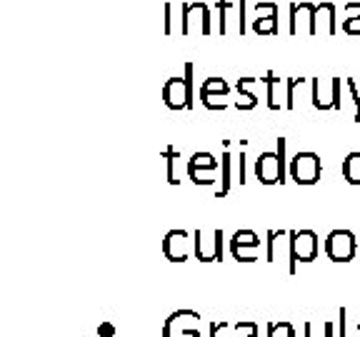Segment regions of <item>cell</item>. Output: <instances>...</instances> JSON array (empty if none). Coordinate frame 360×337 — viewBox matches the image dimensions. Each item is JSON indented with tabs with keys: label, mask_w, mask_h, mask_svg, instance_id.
<instances>
[{
	"label": "cell",
	"mask_w": 360,
	"mask_h": 337,
	"mask_svg": "<svg viewBox=\"0 0 360 337\" xmlns=\"http://www.w3.org/2000/svg\"><path fill=\"white\" fill-rule=\"evenodd\" d=\"M253 33L258 35H278V15H265L253 20Z\"/></svg>",
	"instance_id": "21"
},
{
	"label": "cell",
	"mask_w": 360,
	"mask_h": 337,
	"mask_svg": "<svg viewBox=\"0 0 360 337\" xmlns=\"http://www.w3.org/2000/svg\"><path fill=\"white\" fill-rule=\"evenodd\" d=\"M163 30H165V35H170V3H165V25H163Z\"/></svg>",
	"instance_id": "36"
},
{
	"label": "cell",
	"mask_w": 360,
	"mask_h": 337,
	"mask_svg": "<svg viewBox=\"0 0 360 337\" xmlns=\"http://www.w3.org/2000/svg\"><path fill=\"white\" fill-rule=\"evenodd\" d=\"M238 337H260V330L255 327V330H248V332H238Z\"/></svg>",
	"instance_id": "37"
},
{
	"label": "cell",
	"mask_w": 360,
	"mask_h": 337,
	"mask_svg": "<svg viewBox=\"0 0 360 337\" xmlns=\"http://www.w3.org/2000/svg\"><path fill=\"white\" fill-rule=\"evenodd\" d=\"M183 35H191L193 30L208 35L210 33V11L202 0L195 3H183V25H180Z\"/></svg>",
	"instance_id": "8"
},
{
	"label": "cell",
	"mask_w": 360,
	"mask_h": 337,
	"mask_svg": "<svg viewBox=\"0 0 360 337\" xmlns=\"http://www.w3.org/2000/svg\"><path fill=\"white\" fill-rule=\"evenodd\" d=\"M303 83V78H288V105L285 110H292L295 107V88Z\"/></svg>",
	"instance_id": "28"
},
{
	"label": "cell",
	"mask_w": 360,
	"mask_h": 337,
	"mask_svg": "<svg viewBox=\"0 0 360 337\" xmlns=\"http://www.w3.org/2000/svg\"><path fill=\"white\" fill-rule=\"evenodd\" d=\"M343 30L348 35H360V15H348V18H345Z\"/></svg>",
	"instance_id": "29"
},
{
	"label": "cell",
	"mask_w": 360,
	"mask_h": 337,
	"mask_svg": "<svg viewBox=\"0 0 360 337\" xmlns=\"http://www.w3.org/2000/svg\"><path fill=\"white\" fill-rule=\"evenodd\" d=\"M188 168H205V170H218L220 163L215 160L213 152H195V155L188 160Z\"/></svg>",
	"instance_id": "23"
},
{
	"label": "cell",
	"mask_w": 360,
	"mask_h": 337,
	"mask_svg": "<svg viewBox=\"0 0 360 337\" xmlns=\"http://www.w3.org/2000/svg\"><path fill=\"white\" fill-rule=\"evenodd\" d=\"M163 255L170 260V263H186L193 253V240L188 230H170L165 232L163 245H160Z\"/></svg>",
	"instance_id": "9"
},
{
	"label": "cell",
	"mask_w": 360,
	"mask_h": 337,
	"mask_svg": "<svg viewBox=\"0 0 360 337\" xmlns=\"http://www.w3.org/2000/svg\"><path fill=\"white\" fill-rule=\"evenodd\" d=\"M115 325H112V322H101V325H98V337H115Z\"/></svg>",
	"instance_id": "31"
},
{
	"label": "cell",
	"mask_w": 360,
	"mask_h": 337,
	"mask_svg": "<svg viewBox=\"0 0 360 337\" xmlns=\"http://www.w3.org/2000/svg\"><path fill=\"white\" fill-rule=\"evenodd\" d=\"M310 98L315 110H340V78H313Z\"/></svg>",
	"instance_id": "7"
},
{
	"label": "cell",
	"mask_w": 360,
	"mask_h": 337,
	"mask_svg": "<svg viewBox=\"0 0 360 337\" xmlns=\"http://www.w3.org/2000/svg\"><path fill=\"white\" fill-rule=\"evenodd\" d=\"M326 255L333 263H350L358 255V240L350 230H333L326 237Z\"/></svg>",
	"instance_id": "6"
},
{
	"label": "cell",
	"mask_w": 360,
	"mask_h": 337,
	"mask_svg": "<svg viewBox=\"0 0 360 337\" xmlns=\"http://www.w3.org/2000/svg\"><path fill=\"white\" fill-rule=\"evenodd\" d=\"M358 337H360V322H358Z\"/></svg>",
	"instance_id": "38"
},
{
	"label": "cell",
	"mask_w": 360,
	"mask_h": 337,
	"mask_svg": "<svg viewBox=\"0 0 360 337\" xmlns=\"http://www.w3.org/2000/svg\"><path fill=\"white\" fill-rule=\"evenodd\" d=\"M200 103L208 110H225L228 107V95H218V93H200Z\"/></svg>",
	"instance_id": "26"
},
{
	"label": "cell",
	"mask_w": 360,
	"mask_h": 337,
	"mask_svg": "<svg viewBox=\"0 0 360 337\" xmlns=\"http://www.w3.org/2000/svg\"><path fill=\"white\" fill-rule=\"evenodd\" d=\"M238 175H240V185L245 183V155L240 152V157H238Z\"/></svg>",
	"instance_id": "34"
},
{
	"label": "cell",
	"mask_w": 360,
	"mask_h": 337,
	"mask_svg": "<svg viewBox=\"0 0 360 337\" xmlns=\"http://www.w3.org/2000/svg\"><path fill=\"white\" fill-rule=\"evenodd\" d=\"M188 178H191L195 185H213V183H215V170L188 168Z\"/></svg>",
	"instance_id": "24"
},
{
	"label": "cell",
	"mask_w": 360,
	"mask_h": 337,
	"mask_svg": "<svg viewBox=\"0 0 360 337\" xmlns=\"http://www.w3.org/2000/svg\"><path fill=\"white\" fill-rule=\"evenodd\" d=\"M228 327H231V322H213V325H210V337H218V332H223V330H228Z\"/></svg>",
	"instance_id": "32"
},
{
	"label": "cell",
	"mask_w": 360,
	"mask_h": 337,
	"mask_svg": "<svg viewBox=\"0 0 360 337\" xmlns=\"http://www.w3.org/2000/svg\"><path fill=\"white\" fill-rule=\"evenodd\" d=\"M228 147L231 145H225V152H223V157H220V187H218V192L215 195L218 197H225L228 192H231V165H233V157H231V152H228Z\"/></svg>",
	"instance_id": "17"
},
{
	"label": "cell",
	"mask_w": 360,
	"mask_h": 337,
	"mask_svg": "<svg viewBox=\"0 0 360 337\" xmlns=\"http://www.w3.org/2000/svg\"><path fill=\"white\" fill-rule=\"evenodd\" d=\"M200 93H218V95H228V93H231V85L225 83L223 78H208V80H202Z\"/></svg>",
	"instance_id": "25"
},
{
	"label": "cell",
	"mask_w": 360,
	"mask_h": 337,
	"mask_svg": "<svg viewBox=\"0 0 360 337\" xmlns=\"http://www.w3.org/2000/svg\"><path fill=\"white\" fill-rule=\"evenodd\" d=\"M163 103L170 110H191L193 107V98L188 93V83L186 75L183 78H170L163 85Z\"/></svg>",
	"instance_id": "11"
},
{
	"label": "cell",
	"mask_w": 360,
	"mask_h": 337,
	"mask_svg": "<svg viewBox=\"0 0 360 337\" xmlns=\"http://www.w3.org/2000/svg\"><path fill=\"white\" fill-rule=\"evenodd\" d=\"M255 178L263 185H278L285 183V140L278 138V150L276 152H260L255 160Z\"/></svg>",
	"instance_id": "1"
},
{
	"label": "cell",
	"mask_w": 360,
	"mask_h": 337,
	"mask_svg": "<svg viewBox=\"0 0 360 337\" xmlns=\"http://www.w3.org/2000/svg\"><path fill=\"white\" fill-rule=\"evenodd\" d=\"M345 315H348V310L340 308V330H338V337H345Z\"/></svg>",
	"instance_id": "35"
},
{
	"label": "cell",
	"mask_w": 360,
	"mask_h": 337,
	"mask_svg": "<svg viewBox=\"0 0 360 337\" xmlns=\"http://www.w3.org/2000/svg\"><path fill=\"white\" fill-rule=\"evenodd\" d=\"M193 255L200 263H220L223 260V230L220 227H213V230L198 227L193 232Z\"/></svg>",
	"instance_id": "3"
},
{
	"label": "cell",
	"mask_w": 360,
	"mask_h": 337,
	"mask_svg": "<svg viewBox=\"0 0 360 337\" xmlns=\"http://www.w3.org/2000/svg\"><path fill=\"white\" fill-rule=\"evenodd\" d=\"M163 337H200V315L195 310H175L163 322Z\"/></svg>",
	"instance_id": "4"
},
{
	"label": "cell",
	"mask_w": 360,
	"mask_h": 337,
	"mask_svg": "<svg viewBox=\"0 0 360 337\" xmlns=\"http://www.w3.org/2000/svg\"><path fill=\"white\" fill-rule=\"evenodd\" d=\"M253 83H258V80H255V78H240V80H238V85H236V90H238L236 107H238V110H253V107L258 105V98L248 90Z\"/></svg>",
	"instance_id": "16"
},
{
	"label": "cell",
	"mask_w": 360,
	"mask_h": 337,
	"mask_svg": "<svg viewBox=\"0 0 360 337\" xmlns=\"http://www.w3.org/2000/svg\"><path fill=\"white\" fill-rule=\"evenodd\" d=\"M305 337H335V322H323V325H315V322H305L303 325Z\"/></svg>",
	"instance_id": "20"
},
{
	"label": "cell",
	"mask_w": 360,
	"mask_h": 337,
	"mask_svg": "<svg viewBox=\"0 0 360 337\" xmlns=\"http://www.w3.org/2000/svg\"><path fill=\"white\" fill-rule=\"evenodd\" d=\"M348 83V88H350V95H353V103H355V123H360V93H358V88H355V80L353 78H348L345 80Z\"/></svg>",
	"instance_id": "30"
},
{
	"label": "cell",
	"mask_w": 360,
	"mask_h": 337,
	"mask_svg": "<svg viewBox=\"0 0 360 337\" xmlns=\"http://www.w3.org/2000/svg\"><path fill=\"white\" fill-rule=\"evenodd\" d=\"M315 3L300 0L290 6V35H313Z\"/></svg>",
	"instance_id": "12"
},
{
	"label": "cell",
	"mask_w": 360,
	"mask_h": 337,
	"mask_svg": "<svg viewBox=\"0 0 360 337\" xmlns=\"http://www.w3.org/2000/svg\"><path fill=\"white\" fill-rule=\"evenodd\" d=\"M345 15H360V3H358V0H350V3H345Z\"/></svg>",
	"instance_id": "33"
},
{
	"label": "cell",
	"mask_w": 360,
	"mask_h": 337,
	"mask_svg": "<svg viewBox=\"0 0 360 337\" xmlns=\"http://www.w3.org/2000/svg\"><path fill=\"white\" fill-rule=\"evenodd\" d=\"M263 83L268 85V107L270 110H281L288 105V80L276 78L273 73H268L263 78Z\"/></svg>",
	"instance_id": "15"
},
{
	"label": "cell",
	"mask_w": 360,
	"mask_h": 337,
	"mask_svg": "<svg viewBox=\"0 0 360 337\" xmlns=\"http://www.w3.org/2000/svg\"><path fill=\"white\" fill-rule=\"evenodd\" d=\"M338 22H335V6L333 3H318L313 15V35H335Z\"/></svg>",
	"instance_id": "13"
},
{
	"label": "cell",
	"mask_w": 360,
	"mask_h": 337,
	"mask_svg": "<svg viewBox=\"0 0 360 337\" xmlns=\"http://www.w3.org/2000/svg\"><path fill=\"white\" fill-rule=\"evenodd\" d=\"M290 235V232L285 230H268L265 232V237H268V250H265V263H276V260H281L283 255H285L288 260H290V240H285V237Z\"/></svg>",
	"instance_id": "14"
},
{
	"label": "cell",
	"mask_w": 360,
	"mask_h": 337,
	"mask_svg": "<svg viewBox=\"0 0 360 337\" xmlns=\"http://www.w3.org/2000/svg\"><path fill=\"white\" fill-rule=\"evenodd\" d=\"M265 337H298V335H295L292 322L281 320V322H268V327H265Z\"/></svg>",
	"instance_id": "22"
},
{
	"label": "cell",
	"mask_w": 360,
	"mask_h": 337,
	"mask_svg": "<svg viewBox=\"0 0 360 337\" xmlns=\"http://www.w3.org/2000/svg\"><path fill=\"white\" fill-rule=\"evenodd\" d=\"M260 237L253 230H238L231 240V253L238 263H258Z\"/></svg>",
	"instance_id": "10"
},
{
	"label": "cell",
	"mask_w": 360,
	"mask_h": 337,
	"mask_svg": "<svg viewBox=\"0 0 360 337\" xmlns=\"http://www.w3.org/2000/svg\"><path fill=\"white\" fill-rule=\"evenodd\" d=\"M321 155L318 152L303 150L290 160V178L298 183V185H315L321 180Z\"/></svg>",
	"instance_id": "5"
},
{
	"label": "cell",
	"mask_w": 360,
	"mask_h": 337,
	"mask_svg": "<svg viewBox=\"0 0 360 337\" xmlns=\"http://www.w3.org/2000/svg\"><path fill=\"white\" fill-rule=\"evenodd\" d=\"M163 157L168 160V183L170 185H180V152L175 147H165Z\"/></svg>",
	"instance_id": "19"
},
{
	"label": "cell",
	"mask_w": 360,
	"mask_h": 337,
	"mask_svg": "<svg viewBox=\"0 0 360 337\" xmlns=\"http://www.w3.org/2000/svg\"><path fill=\"white\" fill-rule=\"evenodd\" d=\"M321 242L313 230H290V260H288V275L298 272V263H313L318 258Z\"/></svg>",
	"instance_id": "2"
},
{
	"label": "cell",
	"mask_w": 360,
	"mask_h": 337,
	"mask_svg": "<svg viewBox=\"0 0 360 337\" xmlns=\"http://www.w3.org/2000/svg\"><path fill=\"white\" fill-rule=\"evenodd\" d=\"M340 170H343V178L348 180L350 185H360V152H348Z\"/></svg>",
	"instance_id": "18"
},
{
	"label": "cell",
	"mask_w": 360,
	"mask_h": 337,
	"mask_svg": "<svg viewBox=\"0 0 360 337\" xmlns=\"http://www.w3.org/2000/svg\"><path fill=\"white\" fill-rule=\"evenodd\" d=\"M255 15H258V18L278 15V6H276V3H270V0H260L258 6H255Z\"/></svg>",
	"instance_id": "27"
}]
</instances>
